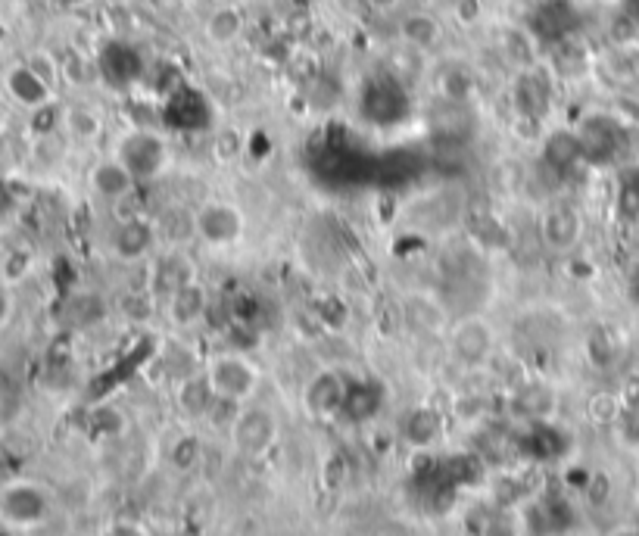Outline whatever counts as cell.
<instances>
[{
  "label": "cell",
  "instance_id": "obj_3",
  "mask_svg": "<svg viewBox=\"0 0 639 536\" xmlns=\"http://www.w3.org/2000/svg\"><path fill=\"white\" fill-rule=\"evenodd\" d=\"M50 499L32 480H13L0 490V518L10 527H35L47 518Z\"/></svg>",
  "mask_w": 639,
  "mask_h": 536
},
{
  "label": "cell",
  "instance_id": "obj_5",
  "mask_svg": "<svg viewBox=\"0 0 639 536\" xmlns=\"http://www.w3.org/2000/svg\"><path fill=\"white\" fill-rule=\"evenodd\" d=\"M156 244H159V231L144 216H128V219L116 222V228L110 234V250L122 262H144V259H150Z\"/></svg>",
  "mask_w": 639,
  "mask_h": 536
},
{
  "label": "cell",
  "instance_id": "obj_19",
  "mask_svg": "<svg viewBox=\"0 0 639 536\" xmlns=\"http://www.w3.org/2000/svg\"><path fill=\"white\" fill-rule=\"evenodd\" d=\"M10 315H13V293L4 281H0V328L7 325Z\"/></svg>",
  "mask_w": 639,
  "mask_h": 536
},
{
  "label": "cell",
  "instance_id": "obj_2",
  "mask_svg": "<svg viewBox=\"0 0 639 536\" xmlns=\"http://www.w3.org/2000/svg\"><path fill=\"white\" fill-rule=\"evenodd\" d=\"M116 156L131 169V175H135L138 181H150L156 175H163V169L169 166V147L153 131L125 134Z\"/></svg>",
  "mask_w": 639,
  "mask_h": 536
},
{
  "label": "cell",
  "instance_id": "obj_16",
  "mask_svg": "<svg viewBox=\"0 0 639 536\" xmlns=\"http://www.w3.org/2000/svg\"><path fill=\"white\" fill-rule=\"evenodd\" d=\"M25 63H29V69H32L35 75H41V78H44V82H47L50 88H57V82H60V78H63L60 60H57V57H53V53H47V50H35V53H32V57H29V60H25Z\"/></svg>",
  "mask_w": 639,
  "mask_h": 536
},
{
  "label": "cell",
  "instance_id": "obj_4",
  "mask_svg": "<svg viewBox=\"0 0 639 536\" xmlns=\"http://www.w3.org/2000/svg\"><path fill=\"white\" fill-rule=\"evenodd\" d=\"M206 378L212 384V393L216 399H228V402H244L256 384H259V371L253 362H247L244 356H216L206 371Z\"/></svg>",
  "mask_w": 639,
  "mask_h": 536
},
{
  "label": "cell",
  "instance_id": "obj_17",
  "mask_svg": "<svg viewBox=\"0 0 639 536\" xmlns=\"http://www.w3.org/2000/svg\"><path fill=\"white\" fill-rule=\"evenodd\" d=\"M13 206H16L13 187H10V181H7V178H0V219H7L10 212H13Z\"/></svg>",
  "mask_w": 639,
  "mask_h": 536
},
{
  "label": "cell",
  "instance_id": "obj_13",
  "mask_svg": "<svg viewBox=\"0 0 639 536\" xmlns=\"http://www.w3.org/2000/svg\"><path fill=\"white\" fill-rule=\"evenodd\" d=\"M244 25H247V19H244L241 7H237V4H219L216 10L206 16L203 32H206L209 44L228 47V44H234L237 38L244 35Z\"/></svg>",
  "mask_w": 639,
  "mask_h": 536
},
{
  "label": "cell",
  "instance_id": "obj_1",
  "mask_svg": "<svg viewBox=\"0 0 639 536\" xmlns=\"http://www.w3.org/2000/svg\"><path fill=\"white\" fill-rule=\"evenodd\" d=\"M191 231H194L197 240H203L206 247L225 250V247H234L237 240L244 237L247 219L231 200H206L191 216Z\"/></svg>",
  "mask_w": 639,
  "mask_h": 536
},
{
  "label": "cell",
  "instance_id": "obj_14",
  "mask_svg": "<svg viewBox=\"0 0 639 536\" xmlns=\"http://www.w3.org/2000/svg\"><path fill=\"white\" fill-rule=\"evenodd\" d=\"M346 390H350V384H343L337 374L328 371V374H318V378L309 384L306 402L315 415H334V412H343Z\"/></svg>",
  "mask_w": 639,
  "mask_h": 536
},
{
  "label": "cell",
  "instance_id": "obj_6",
  "mask_svg": "<svg viewBox=\"0 0 639 536\" xmlns=\"http://www.w3.org/2000/svg\"><path fill=\"white\" fill-rule=\"evenodd\" d=\"M583 219L574 206H549L540 216V240L552 253H568L580 244Z\"/></svg>",
  "mask_w": 639,
  "mask_h": 536
},
{
  "label": "cell",
  "instance_id": "obj_15",
  "mask_svg": "<svg viewBox=\"0 0 639 536\" xmlns=\"http://www.w3.org/2000/svg\"><path fill=\"white\" fill-rule=\"evenodd\" d=\"M60 125L78 144H94L103 134V116L97 110H91V106H69V110H63Z\"/></svg>",
  "mask_w": 639,
  "mask_h": 536
},
{
  "label": "cell",
  "instance_id": "obj_21",
  "mask_svg": "<svg viewBox=\"0 0 639 536\" xmlns=\"http://www.w3.org/2000/svg\"><path fill=\"white\" fill-rule=\"evenodd\" d=\"M212 4H216V7H219V4H237V0H212Z\"/></svg>",
  "mask_w": 639,
  "mask_h": 536
},
{
  "label": "cell",
  "instance_id": "obj_11",
  "mask_svg": "<svg viewBox=\"0 0 639 536\" xmlns=\"http://www.w3.org/2000/svg\"><path fill=\"white\" fill-rule=\"evenodd\" d=\"M272 437H275V418L269 412L250 409L234 424V440L244 452H262L272 443Z\"/></svg>",
  "mask_w": 639,
  "mask_h": 536
},
{
  "label": "cell",
  "instance_id": "obj_9",
  "mask_svg": "<svg viewBox=\"0 0 639 536\" xmlns=\"http://www.w3.org/2000/svg\"><path fill=\"white\" fill-rule=\"evenodd\" d=\"M452 353H456L462 362L474 365V362H484L490 356V346H493V331L484 318H465L459 321L456 328H452Z\"/></svg>",
  "mask_w": 639,
  "mask_h": 536
},
{
  "label": "cell",
  "instance_id": "obj_20",
  "mask_svg": "<svg viewBox=\"0 0 639 536\" xmlns=\"http://www.w3.org/2000/svg\"><path fill=\"white\" fill-rule=\"evenodd\" d=\"M459 16H462L465 22H474L477 16H481V4H477V0H462V10H459Z\"/></svg>",
  "mask_w": 639,
  "mask_h": 536
},
{
  "label": "cell",
  "instance_id": "obj_10",
  "mask_svg": "<svg viewBox=\"0 0 639 536\" xmlns=\"http://www.w3.org/2000/svg\"><path fill=\"white\" fill-rule=\"evenodd\" d=\"M7 91H10V97H13L19 106H25L29 113H35V110H41V106L53 103V88L44 82L41 75H35V72L29 69V63L13 66V69L7 72Z\"/></svg>",
  "mask_w": 639,
  "mask_h": 536
},
{
  "label": "cell",
  "instance_id": "obj_7",
  "mask_svg": "<svg viewBox=\"0 0 639 536\" xmlns=\"http://www.w3.org/2000/svg\"><path fill=\"white\" fill-rule=\"evenodd\" d=\"M88 181H91V191H94L100 200H106V203H122V200H128L131 194L138 191V184H141L135 175H131V169L122 163L119 156L100 159V163L91 169Z\"/></svg>",
  "mask_w": 639,
  "mask_h": 536
},
{
  "label": "cell",
  "instance_id": "obj_18",
  "mask_svg": "<svg viewBox=\"0 0 639 536\" xmlns=\"http://www.w3.org/2000/svg\"><path fill=\"white\" fill-rule=\"evenodd\" d=\"M624 431L633 443H639V402H633V406L624 412Z\"/></svg>",
  "mask_w": 639,
  "mask_h": 536
},
{
  "label": "cell",
  "instance_id": "obj_8",
  "mask_svg": "<svg viewBox=\"0 0 639 536\" xmlns=\"http://www.w3.org/2000/svg\"><path fill=\"white\" fill-rule=\"evenodd\" d=\"M166 312H169V321H172V325H178V328L200 325V321L206 318V312H209V290L197 278L188 281V284H181L166 300Z\"/></svg>",
  "mask_w": 639,
  "mask_h": 536
},
{
  "label": "cell",
  "instance_id": "obj_12",
  "mask_svg": "<svg viewBox=\"0 0 639 536\" xmlns=\"http://www.w3.org/2000/svg\"><path fill=\"white\" fill-rule=\"evenodd\" d=\"M399 38L415 50H434L443 41V25L434 13L415 10L399 19Z\"/></svg>",
  "mask_w": 639,
  "mask_h": 536
}]
</instances>
